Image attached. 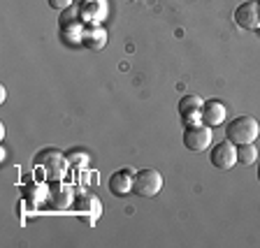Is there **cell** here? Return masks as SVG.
Masks as SVG:
<instances>
[{
    "label": "cell",
    "mask_w": 260,
    "mask_h": 248,
    "mask_svg": "<svg viewBox=\"0 0 260 248\" xmlns=\"http://www.w3.org/2000/svg\"><path fill=\"white\" fill-rule=\"evenodd\" d=\"M255 160H258V149L253 146V141H251V144H239L237 146V162L239 165L249 167V165H253Z\"/></svg>",
    "instance_id": "cell-13"
},
{
    "label": "cell",
    "mask_w": 260,
    "mask_h": 248,
    "mask_svg": "<svg viewBox=\"0 0 260 248\" xmlns=\"http://www.w3.org/2000/svg\"><path fill=\"white\" fill-rule=\"evenodd\" d=\"M84 21H77V23H68V26H60V38L65 40V44L70 47H77L81 44V35H84Z\"/></svg>",
    "instance_id": "cell-12"
},
{
    "label": "cell",
    "mask_w": 260,
    "mask_h": 248,
    "mask_svg": "<svg viewBox=\"0 0 260 248\" xmlns=\"http://www.w3.org/2000/svg\"><path fill=\"white\" fill-rule=\"evenodd\" d=\"M202 107L205 100L195 93H188L179 100V116L184 121V125H200L202 123Z\"/></svg>",
    "instance_id": "cell-6"
},
{
    "label": "cell",
    "mask_w": 260,
    "mask_h": 248,
    "mask_svg": "<svg viewBox=\"0 0 260 248\" xmlns=\"http://www.w3.org/2000/svg\"><path fill=\"white\" fill-rule=\"evenodd\" d=\"M235 23L244 30H258L260 28V3H242V5L235 10Z\"/></svg>",
    "instance_id": "cell-8"
},
{
    "label": "cell",
    "mask_w": 260,
    "mask_h": 248,
    "mask_svg": "<svg viewBox=\"0 0 260 248\" xmlns=\"http://www.w3.org/2000/svg\"><path fill=\"white\" fill-rule=\"evenodd\" d=\"M75 3H84V0H75Z\"/></svg>",
    "instance_id": "cell-19"
},
{
    "label": "cell",
    "mask_w": 260,
    "mask_h": 248,
    "mask_svg": "<svg viewBox=\"0 0 260 248\" xmlns=\"http://www.w3.org/2000/svg\"><path fill=\"white\" fill-rule=\"evenodd\" d=\"M228 109L221 100H207L205 107H202V123L209 125V128H218V125L225 123Z\"/></svg>",
    "instance_id": "cell-10"
},
{
    "label": "cell",
    "mask_w": 260,
    "mask_h": 248,
    "mask_svg": "<svg viewBox=\"0 0 260 248\" xmlns=\"http://www.w3.org/2000/svg\"><path fill=\"white\" fill-rule=\"evenodd\" d=\"M70 5H75V0H49V7H54V10H58V12L68 10Z\"/></svg>",
    "instance_id": "cell-16"
},
{
    "label": "cell",
    "mask_w": 260,
    "mask_h": 248,
    "mask_svg": "<svg viewBox=\"0 0 260 248\" xmlns=\"http://www.w3.org/2000/svg\"><path fill=\"white\" fill-rule=\"evenodd\" d=\"M81 21V14H79V3L70 5L68 10L60 12V26H68V23H77Z\"/></svg>",
    "instance_id": "cell-15"
},
{
    "label": "cell",
    "mask_w": 260,
    "mask_h": 248,
    "mask_svg": "<svg viewBox=\"0 0 260 248\" xmlns=\"http://www.w3.org/2000/svg\"><path fill=\"white\" fill-rule=\"evenodd\" d=\"M5 97H7V88L0 86V102H5Z\"/></svg>",
    "instance_id": "cell-17"
},
{
    "label": "cell",
    "mask_w": 260,
    "mask_h": 248,
    "mask_svg": "<svg viewBox=\"0 0 260 248\" xmlns=\"http://www.w3.org/2000/svg\"><path fill=\"white\" fill-rule=\"evenodd\" d=\"M209 160L216 169H233L237 165V144H233L230 139L218 141L209 151Z\"/></svg>",
    "instance_id": "cell-5"
},
{
    "label": "cell",
    "mask_w": 260,
    "mask_h": 248,
    "mask_svg": "<svg viewBox=\"0 0 260 248\" xmlns=\"http://www.w3.org/2000/svg\"><path fill=\"white\" fill-rule=\"evenodd\" d=\"M65 158H68V165L70 167H88V162H91V156H88V151H84V149H72V151L65 153Z\"/></svg>",
    "instance_id": "cell-14"
},
{
    "label": "cell",
    "mask_w": 260,
    "mask_h": 248,
    "mask_svg": "<svg viewBox=\"0 0 260 248\" xmlns=\"http://www.w3.org/2000/svg\"><path fill=\"white\" fill-rule=\"evenodd\" d=\"M107 44V30L103 26H84V35H81V47L91 49V51H100Z\"/></svg>",
    "instance_id": "cell-11"
},
{
    "label": "cell",
    "mask_w": 260,
    "mask_h": 248,
    "mask_svg": "<svg viewBox=\"0 0 260 248\" xmlns=\"http://www.w3.org/2000/svg\"><path fill=\"white\" fill-rule=\"evenodd\" d=\"M162 188V174L153 167H144L135 172V181H133V193L140 197H156Z\"/></svg>",
    "instance_id": "cell-3"
},
{
    "label": "cell",
    "mask_w": 260,
    "mask_h": 248,
    "mask_svg": "<svg viewBox=\"0 0 260 248\" xmlns=\"http://www.w3.org/2000/svg\"><path fill=\"white\" fill-rule=\"evenodd\" d=\"M79 14L86 26H103V21L109 16V3L107 0H84L79 3Z\"/></svg>",
    "instance_id": "cell-7"
},
{
    "label": "cell",
    "mask_w": 260,
    "mask_h": 248,
    "mask_svg": "<svg viewBox=\"0 0 260 248\" xmlns=\"http://www.w3.org/2000/svg\"><path fill=\"white\" fill-rule=\"evenodd\" d=\"M32 162H35V167H42L44 174H47L49 181H58V179H63V174L68 172V158L63 156V153H58L56 149H44V151H40L38 156L32 158Z\"/></svg>",
    "instance_id": "cell-2"
},
{
    "label": "cell",
    "mask_w": 260,
    "mask_h": 248,
    "mask_svg": "<svg viewBox=\"0 0 260 248\" xmlns=\"http://www.w3.org/2000/svg\"><path fill=\"white\" fill-rule=\"evenodd\" d=\"M260 135V123L253 119V116H237L228 123L225 128V137L233 144H251L255 141Z\"/></svg>",
    "instance_id": "cell-1"
},
{
    "label": "cell",
    "mask_w": 260,
    "mask_h": 248,
    "mask_svg": "<svg viewBox=\"0 0 260 248\" xmlns=\"http://www.w3.org/2000/svg\"><path fill=\"white\" fill-rule=\"evenodd\" d=\"M211 139H214V135H211V128L205 123L200 125H186L184 130V144L188 151L193 153H200V151H207L211 146Z\"/></svg>",
    "instance_id": "cell-4"
},
{
    "label": "cell",
    "mask_w": 260,
    "mask_h": 248,
    "mask_svg": "<svg viewBox=\"0 0 260 248\" xmlns=\"http://www.w3.org/2000/svg\"><path fill=\"white\" fill-rule=\"evenodd\" d=\"M258 181H260V165H258Z\"/></svg>",
    "instance_id": "cell-18"
},
{
    "label": "cell",
    "mask_w": 260,
    "mask_h": 248,
    "mask_svg": "<svg viewBox=\"0 0 260 248\" xmlns=\"http://www.w3.org/2000/svg\"><path fill=\"white\" fill-rule=\"evenodd\" d=\"M133 181H135V169L121 167L109 176V190H112L116 197H125L128 193H133Z\"/></svg>",
    "instance_id": "cell-9"
}]
</instances>
